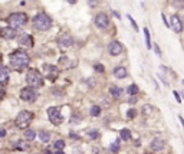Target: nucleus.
Returning <instances> with one entry per match:
<instances>
[{"instance_id":"de8ad7c7","label":"nucleus","mask_w":184,"mask_h":154,"mask_svg":"<svg viewBox=\"0 0 184 154\" xmlns=\"http://www.w3.org/2000/svg\"><path fill=\"white\" fill-rule=\"evenodd\" d=\"M43 154H53V153H52V151H51V150H48V151H45V153H43Z\"/></svg>"},{"instance_id":"39448f33","label":"nucleus","mask_w":184,"mask_h":154,"mask_svg":"<svg viewBox=\"0 0 184 154\" xmlns=\"http://www.w3.org/2000/svg\"><path fill=\"white\" fill-rule=\"evenodd\" d=\"M32 120H33V114L30 111L23 109V111H20L16 117V127L19 130H26L29 127V124L32 122Z\"/></svg>"},{"instance_id":"c756f323","label":"nucleus","mask_w":184,"mask_h":154,"mask_svg":"<svg viewBox=\"0 0 184 154\" xmlns=\"http://www.w3.org/2000/svg\"><path fill=\"white\" fill-rule=\"evenodd\" d=\"M55 150H63L65 148V141L63 140H58V141H55Z\"/></svg>"},{"instance_id":"1a4fd4ad","label":"nucleus","mask_w":184,"mask_h":154,"mask_svg":"<svg viewBox=\"0 0 184 154\" xmlns=\"http://www.w3.org/2000/svg\"><path fill=\"white\" fill-rule=\"evenodd\" d=\"M111 23H109V17H108V14L106 13H98L97 16H95V26L98 28V29H106L108 26H109Z\"/></svg>"},{"instance_id":"4c0bfd02","label":"nucleus","mask_w":184,"mask_h":154,"mask_svg":"<svg viewBox=\"0 0 184 154\" xmlns=\"http://www.w3.org/2000/svg\"><path fill=\"white\" fill-rule=\"evenodd\" d=\"M137 97H129V99H128V104L129 105H134V104H137Z\"/></svg>"},{"instance_id":"79ce46f5","label":"nucleus","mask_w":184,"mask_h":154,"mask_svg":"<svg viewBox=\"0 0 184 154\" xmlns=\"http://www.w3.org/2000/svg\"><path fill=\"white\" fill-rule=\"evenodd\" d=\"M89 136H91L92 138H97V137H98V133H95V131H92V133H89Z\"/></svg>"},{"instance_id":"5701e85b","label":"nucleus","mask_w":184,"mask_h":154,"mask_svg":"<svg viewBox=\"0 0 184 154\" xmlns=\"http://www.w3.org/2000/svg\"><path fill=\"white\" fill-rule=\"evenodd\" d=\"M59 65H60V66H63V68H72V66H75V65L69 63V58L68 56H60L59 58Z\"/></svg>"},{"instance_id":"393cba45","label":"nucleus","mask_w":184,"mask_h":154,"mask_svg":"<svg viewBox=\"0 0 184 154\" xmlns=\"http://www.w3.org/2000/svg\"><path fill=\"white\" fill-rule=\"evenodd\" d=\"M89 114H91V117H98L101 114V107L99 105H92L91 109H89Z\"/></svg>"},{"instance_id":"c9c22d12","label":"nucleus","mask_w":184,"mask_h":154,"mask_svg":"<svg viewBox=\"0 0 184 154\" xmlns=\"http://www.w3.org/2000/svg\"><path fill=\"white\" fill-rule=\"evenodd\" d=\"M5 97H6V90H5L2 85H0V101H2Z\"/></svg>"},{"instance_id":"bb28decb","label":"nucleus","mask_w":184,"mask_h":154,"mask_svg":"<svg viewBox=\"0 0 184 154\" xmlns=\"http://www.w3.org/2000/svg\"><path fill=\"white\" fill-rule=\"evenodd\" d=\"M120 143H121V138H120V140H115V141L109 145V151H111V153H118V151H120Z\"/></svg>"},{"instance_id":"a18cd8bd","label":"nucleus","mask_w":184,"mask_h":154,"mask_svg":"<svg viewBox=\"0 0 184 154\" xmlns=\"http://www.w3.org/2000/svg\"><path fill=\"white\" fill-rule=\"evenodd\" d=\"M55 154H65V153H63V150H56Z\"/></svg>"},{"instance_id":"473e14b6","label":"nucleus","mask_w":184,"mask_h":154,"mask_svg":"<svg viewBox=\"0 0 184 154\" xmlns=\"http://www.w3.org/2000/svg\"><path fill=\"white\" fill-rule=\"evenodd\" d=\"M95 71H97V72H99V74H104V72H105L104 65H102V63H98V65H95Z\"/></svg>"},{"instance_id":"49530a36","label":"nucleus","mask_w":184,"mask_h":154,"mask_svg":"<svg viewBox=\"0 0 184 154\" xmlns=\"http://www.w3.org/2000/svg\"><path fill=\"white\" fill-rule=\"evenodd\" d=\"M112 13H114V16H115V17H117V19H121V16H120V14H118L117 12H112Z\"/></svg>"},{"instance_id":"f3484780","label":"nucleus","mask_w":184,"mask_h":154,"mask_svg":"<svg viewBox=\"0 0 184 154\" xmlns=\"http://www.w3.org/2000/svg\"><path fill=\"white\" fill-rule=\"evenodd\" d=\"M112 74H114L115 78H118V79H124V78H127V75H128V72H127V69H125L124 66H117V68H114Z\"/></svg>"},{"instance_id":"b1692460","label":"nucleus","mask_w":184,"mask_h":154,"mask_svg":"<svg viewBox=\"0 0 184 154\" xmlns=\"http://www.w3.org/2000/svg\"><path fill=\"white\" fill-rule=\"evenodd\" d=\"M127 92H128L129 97H137V94H138V86H137L135 84L129 85V86L127 88Z\"/></svg>"},{"instance_id":"423d86ee","label":"nucleus","mask_w":184,"mask_h":154,"mask_svg":"<svg viewBox=\"0 0 184 154\" xmlns=\"http://www.w3.org/2000/svg\"><path fill=\"white\" fill-rule=\"evenodd\" d=\"M48 117H49L51 122L55 124V125H60L63 122V117L60 114V108H58V107H49L48 108Z\"/></svg>"},{"instance_id":"4be33fe9","label":"nucleus","mask_w":184,"mask_h":154,"mask_svg":"<svg viewBox=\"0 0 184 154\" xmlns=\"http://www.w3.org/2000/svg\"><path fill=\"white\" fill-rule=\"evenodd\" d=\"M120 138L124 140V141L131 140V131H129L128 128H122V130L120 131Z\"/></svg>"},{"instance_id":"37998d69","label":"nucleus","mask_w":184,"mask_h":154,"mask_svg":"<svg viewBox=\"0 0 184 154\" xmlns=\"http://www.w3.org/2000/svg\"><path fill=\"white\" fill-rule=\"evenodd\" d=\"M76 2H78V0H68L69 5H76Z\"/></svg>"},{"instance_id":"e433bc0d","label":"nucleus","mask_w":184,"mask_h":154,"mask_svg":"<svg viewBox=\"0 0 184 154\" xmlns=\"http://www.w3.org/2000/svg\"><path fill=\"white\" fill-rule=\"evenodd\" d=\"M161 19H163V22H164V25H166L167 28H171V26H170V23H168V22H167V17H166V14H164V13H161Z\"/></svg>"},{"instance_id":"2eb2a0df","label":"nucleus","mask_w":184,"mask_h":154,"mask_svg":"<svg viewBox=\"0 0 184 154\" xmlns=\"http://www.w3.org/2000/svg\"><path fill=\"white\" fill-rule=\"evenodd\" d=\"M164 145H166V143H164L163 138H154L151 141V144H150V148L152 151H161V150L164 148Z\"/></svg>"},{"instance_id":"09e8293b","label":"nucleus","mask_w":184,"mask_h":154,"mask_svg":"<svg viewBox=\"0 0 184 154\" xmlns=\"http://www.w3.org/2000/svg\"><path fill=\"white\" fill-rule=\"evenodd\" d=\"M181 97H183V98H184V92H181Z\"/></svg>"},{"instance_id":"0eeeda50","label":"nucleus","mask_w":184,"mask_h":154,"mask_svg":"<svg viewBox=\"0 0 184 154\" xmlns=\"http://www.w3.org/2000/svg\"><path fill=\"white\" fill-rule=\"evenodd\" d=\"M20 98L25 102H35L37 98V92H36V90H33L30 86H25L20 91Z\"/></svg>"},{"instance_id":"412c9836","label":"nucleus","mask_w":184,"mask_h":154,"mask_svg":"<svg viewBox=\"0 0 184 154\" xmlns=\"http://www.w3.org/2000/svg\"><path fill=\"white\" fill-rule=\"evenodd\" d=\"M39 140H40L42 143H49V140H51V133H49V131L42 130L40 133H39Z\"/></svg>"},{"instance_id":"f704fd0d","label":"nucleus","mask_w":184,"mask_h":154,"mask_svg":"<svg viewBox=\"0 0 184 154\" xmlns=\"http://www.w3.org/2000/svg\"><path fill=\"white\" fill-rule=\"evenodd\" d=\"M85 82H86L89 86H95V82H97V81H95V78H88Z\"/></svg>"},{"instance_id":"6ab92c4d","label":"nucleus","mask_w":184,"mask_h":154,"mask_svg":"<svg viewBox=\"0 0 184 154\" xmlns=\"http://www.w3.org/2000/svg\"><path fill=\"white\" fill-rule=\"evenodd\" d=\"M13 145H14L17 150H20V151H26V150L29 148V143H28L26 140H17V141L13 143Z\"/></svg>"},{"instance_id":"cd10ccee","label":"nucleus","mask_w":184,"mask_h":154,"mask_svg":"<svg viewBox=\"0 0 184 154\" xmlns=\"http://www.w3.org/2000/svg\"><path fill=\"white\" fill-rule=\"evenodd\" d=\"M171 6H173L175 10H181V9H184V0H173Z\"/></svg>"},{"instance_id":"f257e3e1","label":"nucleus","mask_w":184,"mask_h":154,"mask_svg":"<svg viewBox=\"0 0 184 154\" xmlns=\"http://www.w3.org/2000/svg\"><path fill=\"white\" fill-rule=\"evenodd\" d=\"M9 62H10V66H12L13 69L20 71V69H25V68L29 66L30 58H29L28 52L19 49V51H14V52L9 56Z\"/></svg>"},{"instance_id":"a878e982","label":"nucleus","mask_w":184,"mask_h":154,"mask_svg":"<svg viewBox=\"0 0 184 154\" xmlns=\"http://www.w3.org/2000/svg\"><path fill=\"white\" fill-rule=\"evenodd\" d=\"M35 137H36V133L33 130H25V138H26V141H32V140H35Z\"/></svg>"},{"instance_id":"20e7f679","label":"nucleus","mask_w":184,"mask_h":154,"mask_svg":"<svg viewBox=\"0 0 184 154\" xmlns=\"http://www.w3.org/2000/svg\"><path fill=\"white\" fill-rule=\"evenodd\" d=\"M26 84H28V86L36 90V88L43 86L45 82H43V76L40 75V72L37 69H29L26 74Z\"/></svg>"},{"instance_id":"ddd939ff","label":"nucleus","mask_w":184,"mask_h":154,"mask_svg":"<svg viewBox=\"0 0 184 154\" xmlns=\"http://www.w3.org/2000/svg\"><path fill=\"white\" fill-rule=\"evenodd\" d=\"M17 36V30L16 29H12V28H2L0 29V38L3 39H14Z\"/></svg>"},{"instance_id":"7ed1b4c3","label":"nucleus","mask_w":184,"mask_h":154,"mask_svg":"<svg viewBox=\"0 0 184 154\" xmlns=\"http://www.w3.org/2000/svg\"><path fill=\"white\" fill-rule=\"evenodd\" d=\"M28 14L26 13H22V12H16V13H12L9 17H7V25L9 28L12 29H20L23 28L26 23H28Z\"/></svg>"},{"instance_id":"2f4dec72","label":"nucleus","mask_w":184,"mask_h":154,"mask_svg":"<svg viewBox=\"0 0 184 154\" xmlns=\"http://www.w3.org/2000/svg\"><path fill=\"white\" fill-rule=\"evenodd\" d=\"M127 17L129 19V22H131V25H132V28H134V30H135V32H138V26H137V22H135V20L132 19V16H131V14H128Z\"/></svg>"},{"instance_id":"c85d7f7f","label":"nucleus","mask_w":184,"mask_h":154,"mask_svg":"<svg viewBox=\"0 0 184 154\" xmlns=\"http://www.w3.org/2000/svg\"><path fill=\"white\" fill-rule=\"evenodd\" d=\"M144 36H145V45L148 49H151V40H150V30L148 28H144Z\"/></svg>"},{"instance_id":"f03ea898","label":"nucleus","mask_w":184,"mask_h":154,"mask_svg":"<svg viewBox=\"0 0 184 154\" xmlns=\"http://www.w3.org/2000/svg\"><path fill=\"white\" fill-rule=\"evenodd\" d=\"M33 26L39 32L49 30L52 28V17L48 16L46 13H43V12H40V13L35 14V17H33Z\"/></svg>"},{"instance_id":"dca6fc26","label":"nucleus","mask_w":184,"mask_h":154,"mask_svg":"<svg viewBox=\"0 0 184 154\" xmlns=\"http://www.w3.org/2000/svg\"><path fill=\"white\" fill-rule=\"evenodd\" d=\"M9 74H10V71H9V68H6V66H0V85H6L7 82H9Z\"/></svg>"},{"instance_id":"a211bd4d","label":"nucleus","mask_w":184,"mask_h":154,"mask_svg":"<svg viewBox=\"0 0 184 154\" xmlns=\"http://www.w3.org/2000/svg\"><path fill=\"white\" fill-rule=\"evenodd\" d=\"M109 94L112 95V98H115V99H121V97H122V94H124V90L122 88H120V86H111L109 88Z\"/></svg>"},{"instance_id":"ea45409f","label":"nucleus","mask_w":184,"mask_h":154,"mask_svg":"<svg viewBox=\"0 0 184 154\" xmlns=\"http://www.w3.org/2000/svg\"><path fill=\"white\" fill-rule=\"evenodd\" d=\"M0 137H6V130L0 128Z\"/></svg>"},{"instance_id":"9b49d317","label":"nucleus","mask_w":184,"mask_h":154,"mask_svg":"<svg viewBox=\"0 0 184 154\" xmlns=\"http://www.w3.org/2000/svg\"><path fill=\"white\" fill-rule=\"evenodd\" d=\"M58 45H59V48H71V46L74 45V39H72L71 35L63 33V35H60L59 39H58Z\"/></svg>"},{"instance_id":"9d476101","label":"nucleus","mask_w":184,"mask_h":154,"mask_svg":"<svg viewBox=\"0 0 184 154\" xmlns=\"http://www.w3.org/2000/svg\"><path fill=\"white\" fill-rule=\"evenodd\" d=\"M108 52H109V55H112V56H118V55L122 52V43L118 42V40H112V42H109V45H108Z\"/></svg>"},{"instance_id":"58836bf2","label":"nucleus","mask_w":184,"mask_h":154,"mask_svg":"<svg viewBox=\"0 0 184 154\" xmlns=\"http://www.w3.org/2000/svg\"><path fill=\"white\" fill-rule=\"evenodd\" d=\"M152 48H154V51H155V53H157L158 56H161V51H160V46L157 45V43H155V45H154Z\"/></svg>"},{"instance_id":"6e6552de","label":"nucleus","mask_w":184,"mask_h":154,"mask_svg":"<svg viewBox=\"0 0 184 154\" xmlns=\"http://www.w3.org/2000/svg\"><path fill=\"white\" fill-rule=\"evenodd\" d=\"M43 72L46 75V78H48L49 81H56V78L59 76V69L55 66V65H43Z\"/></svg>"},{"instance_id":"f8f14e48","label":"nucleus","mask_w":184,"mask_h":154,"mask_svg":"<svg viewBox=\"0 0 184 154\" xmlns=\"http://www.w3.org/2000/svg\"><path fill=\"white\" fill-rule=\"evenodd\" d=\"M17 43H19V45H22V46L32 48L33 46V38L29 33H22L20 36H17Z\"/></svg>"},{"instance_id":"aec40b11","label":"nucleus","mask_w":184,"mask_h":154,"mask_svg":"<svg viewBox=\"0 0 184 154\" xmlns=\"http://www.w3.org/2000/svg\"><path fill=\"white\" fill-rule=\"evenodd\" d=\"M154 113H155V109H154V107H152V105L147 104V105H144V107H143V114H144V117H151Z\"/></svg>"},{"instance_id":"7c9ffc66","label":"nucleus","mask_w":184,"mask_h":154,"mask_svg":"<svg viewBox=\"0 0 184 154\" xmlns=\"http://www.w3.org/2000/svg\"><path fill=\"white\" fill-rule=\"evenodd\" d=\"M127 117H128L129 120H132V118H135V117H137V111H135V109H134V108H129V109H128V111H127Z\"/></svg>"},{"instance_id":"72a5a7b5","label":"nucleus","mask_w":184,"mask_h":154,"mask_svg":"<svg viewBox=\"0 0 184 154\" xmlns=\"http://www.w3.org/2000/svg\"><path fill=\"white\" fill-rule=\"evenodd\" d=\"M173 94H174V98H175V101L180 104V102H181V92H178V91H173Z\"/></svg>"},{"instance_id":"4468645a","label":"nucleus","mask_w":184,"mask_h":154,"mask_svg":"<svg viewBox=\"0 0 184 154\" xmlns=\"http://www.w3.org/2000/svg\"><path fill=\"white\" fill-rule=\"evenodd\" d=\"M170 26L173 28V30L175 32V33H180L181 30H183V22H181V19L178 17V16H171V23H170Z\"/></svg>"},{"instance_id":"a19ab883","label":"nucleus","mask_w":184,"mask_h":154,"mask_svg":"<svg viewBox=\"0 0 184 154\" xmlns=\"http://www.w3.org/2000/svg\"><path fill=\"white\" fill-rule=\"evenodd\" d=\"M89 6H91V7H95V6H97V2H95V0H89Z\"/></svg>"},{"instance_id":"c03bdc74","label":"nucleus","mask_w":184,"mask_h":154,"mask_svg":"<svg viewBox=\"0 0 184 154\" xmlns=\"http://www.w3.org/2000/svg\"><path fill=\"white\" fill-rule=\"evenodd\" d=\"M71 137H72V138H76V140H79V137H78L76 134H74V133H71Z\"/></svg>"}]
</instances>
